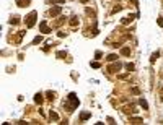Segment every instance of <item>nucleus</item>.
<instances>
[{"label": "nucleus", "mask_w": 163, "mask_h": 125, "mask_svg": "<svg viewBox=\"0 0 163 125\" xmlns=\"http://www.w3.org/2000/svg\"><path fill=\"white\" fill-rule=\"evenodd\" d=\"M121 54H122V55H131V49L129 47H121Z\"/></svg>", "instance_id": "nucleus-15"}, {"label": "nucleus", "mask_w": 163, "mask_h": 125, "mask_svg": "<svg viewBox=\"0 0 163 125\" xmlns=\"http://www.w3.org/2000/svg\"><path fill=\"white\" fill-rule=\"evenodd\" d=\"M90 117H91V112H82V114H80V120H82V122L88 120Z\"/></svg>", "instance_id": "nucleus-9"}, {"label": "nucleus", "mask_w": 163, "mask_h": 125, "mask_svg": "<svg viewBox=\"0 0 163 125\" xmlns=\"http://www.w3.org/2000/svg\"><path fill=\"white\" fill-rule=\"evenodd\" d=\"M122 112L124 114H137L139 109H135L134 106H126V107H122Z\"/></svg>", "instance_id": "nucleus-6"}, {"label": "nucleus", "mask_w": 163, "mask_h": 125, "mask_svg": "<svg viewBox=\"0 0 163 125\" xmlns=\"http://www.w3.org/2000/svg\"><path fill=\"white\" fill-rule=\"evenodd\" d=\"M95 55H96L95 59H96V60H100V59H101V55H103V54H101V51H96V54H95Z\"/></svg>", "instance_id": "nucleus-26"}, {"label": "nucleus", "mask_w": 163, "mask_h": 125, "mask_svg": "<svg viewBox=\"0 0 163 125\" xmlns=\"http://www.w3.org/2000/svg\"><path fill=\"white\" fill-rule=\"evenodd\" d=\"M64 0H51V5H54V3H62Z\"/></svg>", "instance_id": "nucleus-30"}, {"label": "nucleus", "mask_w": 163, "mask_h": 125, "mask_svg": "<svg viewBox=\"0 0 163 125\" xmlns=\"http://www.w3.org/2000/svg\"><path fill=\"white\" fill-rule=\"evenodd\" d=\"M46 97H47L49 101H54V99H56V94H54L52 91H47V93H46Z\"/></svg>", "instance_id": "nucleus-18"}, {"label": "nucleus", "mask_w": 163, "mask_h": 125, "mask_svg": "<svg viewBox=\"0 0 163 125\" xmlns=\"http://www.w3.org/2000/svg\"><path fill=\"white\" fill-rule=\"evenodd\" d=\"M121 10H122V7H121V5H117V7H114V8H113V13H117V11H121Z\"/></svg>", "instance_id": "nucleus-24"}, {"label": "nucleus", "mask_w": 163, "mask_h": 125, "mask_svg": "<svg viewBox=\"0 0 163 125\" xmlns=\"http://www.w3.org/2000/svg\"><path fill=\"white\" fill-rule=\"evenodd\" d=\"M56 55L59 57V59H65V57H67V52H65V51H59Z\"/></svg>", "instance_id": "nucleus-19"}, {"label": "nucleus", "mask_w": 163, "mask_h": 125, "mask_svg": "<svg viewBox=\"0 0 163 125\" xmlns=\"http://www.w3.org/2000/svg\"><path fill=\"white\" fill-rule=\"evenodd\" d=\"M132 93H134V94H140V89L134 86V88H132Z\"/></svg>", "instance_id": "nucleus-28"}, {"label": "nucleus", "mask_w": 163, "mask_h": 125, "mask_svg": "<svg viewBox=\"0 0 163 125\" xmlns=\"http://www.w3.org/2000/svg\"><path fill=\"white\" fill-rule=\"evenodd\" d=\"M121 68H122V65L119 62H113L111 65H108V73H117Z\"/></svg>", "instance_id": "nucleus-2"}, {"label": "nucleus", "mask_w": 163, "mask_h": 125, "mask_svg": "<svg viewBox=\"0 0 163 125\" xmlns=\"http://www.w3.org/2000/svg\"><path fill=\"white\" fill-rule=\"evenodd\" d=\"M157 23L160 24V26H163V20H161V18H158V20H157Z\"/></svg>", "instance_id": "nucleus-32"}, {"label": "nucleus", "mask_w": 163, "mask_h": 125, "mask_svg": "<svg viewBox=\"0 0 163 125\" xmlns=\"http://www.w3.org/2000/svg\"><path fill=\"white\" fill-rule=\"evenodd\" d=\"M39 29H41L42 34H49L51 31H52V29H49V26H47L46 21H41V23H39Z\"/></svg>", "instance_id": "nucleus-5"}, {"label": "nucleus", "mask_w": 163, "mask_h": 125, "mask_svg": "<svg viewBox=\"0 0 163 125\" xmlns=\"http://www.w3.org/2000/svg\"><path fill=\"white\" fill-rule=\"evenodd\" d=\"M158 57H160V52H158V51H157V52H153V54H152V57H150V64H155V60L158 59Z\"/></svg>", "instance_id": "nucleus-11"}, {"label": "nucleus", "mask_w": 163, "mask_h": 125, "mask_svg": "<svg viewBox=\"0 0 163 125\" xmlns=\"http://www.w3.org/2000/svg\"><path fill=\"white\" fill-rule=\"evenodd\" d=\"M25 33H26V31H20V33H18V36H16V44L21 42V38L25 36Z\"/></svg>", "instance_id": "nucleus-20"}, {"label": "nucleus", "mask_w": 163, "mask_h": 125, "mask_svg": "<svg viewBox=\"0 0 163 125\" xmlns=\"http://www.w3.org/2000/svg\"><path fill=\"white\" fill-rule=\"evenodd\" d=\"M36 18H38V11H31L28 16H26V20H25V23H26V28H33L34 24H36Z\"/></svg>", "instance_id": "nucleus-1"}, {"label": "nucleus", "mask_w": 163, "mask_h": 125, "mask_svg": "<svg viewBox=\"0 0 163 125\" xmlns=\"http://www.w3.org/2000/svg\"><path fill=\"white\" fill-rule=\"evenodd\" d=\"M67 99H69L70 102H72V107H73V109L80 106V101H78V97H77V94H75V93H70V94L67 96Z\"/></svg>", "instance_id": "nucleus-3"}, {"label": "nucleus", "mask_w": 163, "mask_h": 125, "mask_svg": "<svg viewBox=\"0 0 163 125\" xmlns=\"http://www.w3.org/2000/svg\"><path fill=\"white\" fill-rule=\"evenodd\" d=\"M60 13H62V7L60 5H56V7H52L51 10H49V15L52 16V18H56V16H59Z\"/></svg>", "instance_id": "nucleus-4"}, {"label": "nucleus", "mask_w": 163, "mask_h": 125, "mask_svg": "<svg viewBox=\"0 0 163 125\" xmlns=\"http://www.w3.org/2000/svg\"><path fill=\"white\" fill-rule=\"evenodd\" d=\"M57 38H60V39L65 38V33H64V31H59V33H57Z\"/></svg>", "instance_id": "nucleus-27"}, {"label": "nucleus", "mask_w": 163, "mask_h": 125, "mask_svg": "<svg viewBox=\"0 0 163 125\" xmlns=\"http://www.w3.org/2000/svg\"><path fill=\"white\" fill-rule=\"evenodd\" d=\"M69 23H70V26H77V24H78V18H77V16H72V18L69 20Z\"/></svg>", "instance_id": "nucleus-14"}, {"label": "nucleus", "mask_w": 163, "mask_h": 125, "mask_svg": "<svg viewBox=\"0 0 163 125\" xmlns=\"http://www.w3.org/2000/svg\"><path fill=\"white\" fill-rule=\"evenodd\" d=\"M15 2H16V5H18V7L23 8V7H28L29 3H31V0H15Z\"/></svg>", "instance_id": "nucleus-8"}, {"label": "nucleus", "mask_w": 163, "mask_h": 125, "mask_svg": "<svg viewBox=\"0 0 163 125\" xmlns=\"http://www.w3.org/2000/svg\"><path fill=\"white\" fill-rule=\"evenodd\" d=\"M20 23V16H13L10 20V24H18Z\"/></svg>", "instance_id": "nucleus-21"}, {"label": "nucleus", "mask_w": 163, "mask_h": 125, "mask_svg": "<svg viewBox=\"0 0 163 125\" xmlns=\"http://www.w3.org/2000/svg\"><path fill=\"white\" fill-rule=\"evenodd\" d=\"M41 42H42V36H36L33 39V44H41Z\"/></svg>", "instance_id": "nucleus-22"}, {"label": "nucleus", "mask_w": 163, "mask_h": 125, "mask_svg": "<svg viewBox=\"0 0 163 125\" xmlns=\"http://www.w3.org/2000/svg\"><path fill=\"white\" fill-rule=\"evenodd\" d=\"M86 13H88V15H91V16H95V11L93 10H90V8H86V10H85Z\"/></svg>", "instance_id": "nucleus-29"}, {"label": "nucleus", "mask_w": 163, "mask_h": 125, "mask_svg": "<svg viewBox=\"0 0 163 125\" xmlns=\"http://www.w3.org/2000/svg\"><path fill=\"white\" fill-rule=\"evenodd\" d=\"M132 3H134V5H139V2H137V0H132Z\"/></svg>", "instance_id": "nucleus-33"}, {"label": "nucleus", "mask_w": 163, "mask_h": 125, "mask_svg": "<svg viewBox=\"0 0 163 125\" xmlns=\"http://www.w3.org/2000/svg\"><path fill=\"white\" fill-rule=\"evenodd\" d=\"M42 101H44L42 94H41V93H38V94L34 96V102H36V104H42Z\"/></svg>", "instance_id": "nucleus-10"}, {"label": "nucleus", "mask_w": 163, "mask_h": 125, "mask_svg": "<svg viewBox=\"0 0 163 125\" xmlns=\"http://www.w3.org/2000/svg\"><path fill=\"white\" fill-rule=\"evenodd\" d=\"M139 16V13H137V15H129V16H126V18H122V20H121V24H129L131 23V21L132 20H134V18H137Z\"/></svg>", "instance_id": "nucleus-7"}, {"label": "nucleus", "mask_w": 163, "mask_h": 125, "mask_svg": "<svg viewBox=\"0 0 163 125\" xmlns=\"http://www.w3.org/2000/svg\"><path fill=\"white\" fill-rule=\"evenodd\" d=\"M139 106H140V107H144V109H145V110H147V109H148V102H147V101H145V99H139Z\"/></svg>", "instance_id": "nucleus-12"}, {"label": "nucleus", "mask_w": 163, "mask_h": 125, "mask_svg": "<svg viewBox=\"0 0 163 125\" xmlns=\"http://www.w3.org/2000/svg\"><path fill=\"white\" fill-rule=\"evenodd\" d=\"M129 122H131V123H142L144 120L140 119V117H131V120H129Z\"/></svg>", "instance_id": "nucleus-17"}, {"label": "nucleus", "mask_w": 163, "mask_h": 125, "mask_svg": "<svg viewBox=\"0 0 163 125\" xmlns=\"http://www.w3.org/2000/svg\"><path fill=\"white\" fill-rule=\"evenodd\" d=\"M65 23V18H60V20H57V26H62Z\"/></svg>", "instance_id": "nucleus-25"}, {"label": "nucleus", "mask_w": 163, "mask_h": 125, "mask_svg": "<svg viewBox=\"0 0 163 125\" xmlns=\"http://www.w3.org/2000/svg\"><path fill=\"white\" fill-rule=\"evenodd\" d=\"M91 67H93V68H100V64H98V62H93Z\"/></svg>", "instance_id": "nucleus-31"}, {"label": "nucleus", "mask_w": 163, "mask_h": 125, "mask_svg": "<svg viewBox=\"0 0 163 125\" xmlns=\"http://www.w3.org/2000/svg\"><path fill=\"white\" fill-rule=\"evenodd\" d=\"M80 2H82V3H88V0H80Z\"/></svg>", "instance_id": "nucleus-34"}, {"label": "nucleus", "mask_w": 163, "mask_h": 125, "mask_svg": "<svg viewBox=\"0 0 163 125\" xmlns=\"http://www.w3.org/2000/svg\"><path fill=\"white\" fill-rule=\"evenodd\" d=\"M106 60L108 62H116L117 60V55H116V54H109V55L106 57Z\"/></svg>", "instance_id": "nucleus-16"}, {"label": "nucleus", "mask_w": 163, "mask_h": 125, "mask_svg": "<svg viewBox=\"0 0 163 125\" xmlns=\"http://www.w3.org/2000/svg\"><path fill=\"white\" fill-rule=\"evenodd\" d=\"M49 119H51V120H56V122H57V120H59V115H57V112L51 110V112H49Z\"/></svg>", "instance_id": "nucleus-13"}, {"label": "nucleus", "mask_w": 163, "mask_h": 125, "mask_svg": "<svg viewBox=\"0 0 163 125\" xmlns=\"http://www.w3.org/2000/svg\"><path fill=\"white\" fill-rule=\"evenodd\" d=\"M126 68H127V71H132L134 70V64H126Z\"/></svg>", "instance_id": "nucleus-23"}]
</instances>
